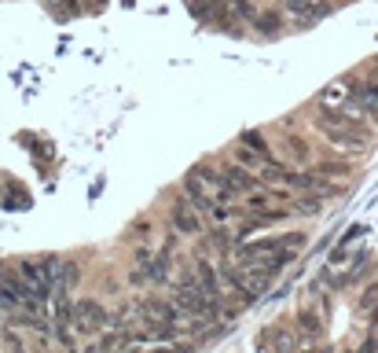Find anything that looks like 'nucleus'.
<instances>
[{
	"label": "nucleus",
	"mask_w": 378,
	"mask_h": 353,
	"mask_svg": "<svg viewBox=\"0 0 378 353\" xmlns=\"http://www.w3.org/2000/svg\"><path fill=\"white\" fill-rule=\"evenodd\" d=\"M107 328V313L100 302H92V298H81V302H74V331L78 335H96V331Z\"/></svg>",
	"instance_id": "f257e3e1"
},
{
	"label": "nucleus",
	"mask_w": 378,
	"mask_h": 353,
	"mask_svg": "<svg viewBox=\"0 0 378 353\" xmlns=\"http://www.w3.org/2000/svg\"><path fill=\"white\" fill-rule=\"evenodd\" d=\"M173 224H177V228H184V232H199V217H195V210L191 206H180L173 210Z\"/></svg>",
	"instance_id": "f03ea898"
}]
</instances>
